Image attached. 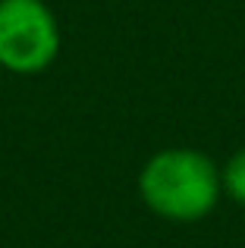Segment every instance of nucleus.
I'll return each instance as SVG.
<instances>
[{"instance_id": "obj_1", "label": "nucleus", "mask_w": 245, "mask_h": 248, "mask_svg": "<svg viewBox=\"0 0 245 248\" xmlns=\"http://www.w3.org/2000/svg\"><path fill=\"white\" fill-rule=\"evenodd\" d=\"M220 186L223 179L211 157L192 148L157 151L138 173L141 201L173 223H195L208 217L220 198Z\"/></svg>"}, {"instance_id": "obj_2", "label": "nucleus", "mask_w": 245, "mask_h": 248, "mask_svg": "<svg viewBox=\"0 0 245 248\" xmlns=\"http://www.w3.org/2000/svg\"><path fill=\"white\" fill-rule=\"evenodd\" d=\"M60 29L41 0H0V66L10 73H41L57 60Z\"/></svg>"}, {"instance_id": "obj_3", "label": "nucleus", "mask_w": 245, "mask_h": 248, "mask_svg": "<svg viewBox=\"0 0 245 248\" xmlns=\"http://www.w3.org/2000/svg\"><path fill=\"white\" fill-rule=\"evenodd\" d=\"M220 179H223V188L230 192V198H236L239 204H245V148L230 157V164H227Z\"/></svg>"}]
</instances>
